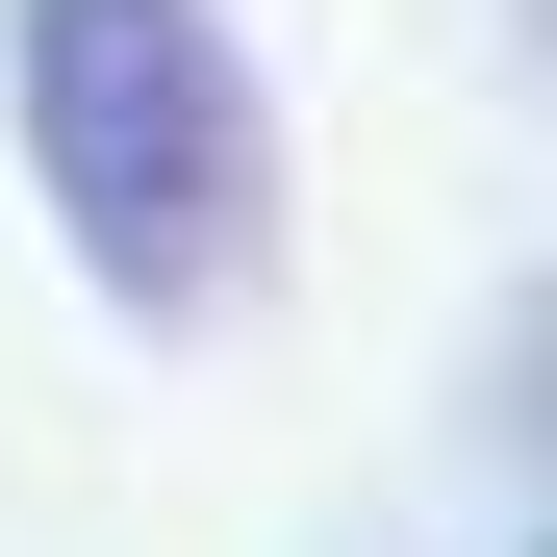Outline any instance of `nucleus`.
I'll list each match as a JSON object with an SVG mask.
<instances>
[{"mask_svg": "<svg viewBox=\"0 0 557 557\" xmlns=\"http://www.w3.org/2000/svg\"><path fill=\"white\" fill-rule=\"evenodd\" d=\"M0 152L127 330H228L278 278V76L228 0H0Z\"/></svg>", "mask_w": 557, "mask_h": 557, "instance_id": "obj_1", "label": "nucleus"}]
</instances>
